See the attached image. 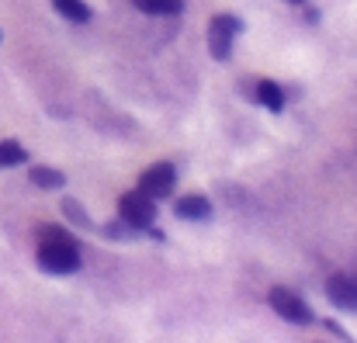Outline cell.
Returning a JSON list of instances; mask_svg holds the SVG:
<instances>
[{
  "mask_svg": "<svg viewBox=\"0 0 357 343\" xmlns=\"http://www.w3.org/2000/svg\"><path fill=\"white\" fill-rule=\"evenodd\" d=\"M174 188H177V170L170 163H156V167L142 170V177H139V191L153 201H167L174 195Z\"/></svg>",
  "mask_w": 357,
  "mask_h": 343,
  "instance_id": "obj_5",
  "label": "cell"
},
{
  "mask_svg": "<svg viewBox=\"0 0 357 343\" xmlns=\"http://www.w3.org/2000/svg\"><path fill=\"white\" fill-rule=\"evenodd\" d=\"M236 35H243V21H239L236 14H215L208 21V52H212V59L229 63L233 59Z\"/></svg>",
  "mask_w": 357,
  "mask_h": 343,
  "instance_id": "obj_2",
  "label": "cell"
},
{
  "mask_svg": "<svg viewBox=\"0 0 357 343\" xmlns=\"http://www.w3.org/2000/svg\"><path fill=\"white\" fill-rule=\"evenodd\" d=\"M271 309L284 319V323H295V326H309L316 316L309 309V302L302 295H295L291 288H271Z\"/></svg>",
  "mask_w": 357,
  "mask_h": 343,
  "instance_id": "obj_3",
  "label": "cell"
},
{
  "mask_svg": "<svg viewBox=\"0 0 357 343\" xmlns=\"http://www.w3.org/2000/svg\"><path fill=\"white\" fill-rule=\"evenodd\" d=\"M119 215L128 222V226H135L139 232H146V229L153 226V219H156V201L146 198L142 191H125L119 198Z\"/></svg>",
  "mask_w": 357,
  "mask_h": 343,
  "instance_id": "obj_4",
  "label": "cell"
},
{
  "mask_svg": "<svg viewBox=\"0 0 357 343\" xmlns=\"http://www.w3.org/2000/svg\"><path fill=\"white\" fill-rule=\"evenodd\" d=\"M17 163H28V153H24V146H17L14 139H3V142H0V170H7V167H17Z\"/></svg>",
  "mask_w": 357,
  "mask_h": 343,
  "instance_id": "obj_12",
  "label": "cell"
},
{
  "mask_svg": "<svg viewBox=\"0 0 357 343\" xmlns=\"http://www.w3.org/2000/svg\"><path fill=\"white\" fill-rule=\"evenodd\" d=\"M323 330H330V333H333L337 340H347V333H344V330H340V326H337L333 319H323Z\"/></svg>",
  "mask_w": 357,
  "mask_h": 343,
  "instance_id": "obj_15",
  "label": "cell"
},
{
  "mask_svg": "<svg viewBox=\"0 0 357 343\" xmlns=\"http://www.w3.org/2000/svg\"><path fill=\"white\" fill-rule=\"evenodd\" d=\"M288 3H295V7H298V3H305V0H288Z\"/></svg>",
  "mask_w": 357,
  "mask_h": 343,
  "instance_id": "obj_16",
  "label": "cell"
},
{
  "mask_svg": "<svg viewBox=\"0 0 357 343\" xmlns=\"http://www.w3.org/2000/svg\"><path fill=\"white\" fill-rule=\"evenodd\" d=\"M253 101L257 105H264L267 112H284V94H281V87L274 84V80H260L257 84V91H253Z\"/></svg>",
  "mask_w": 357,
  "mask_h": 343,
  "instance_id": "obj_8",
  "label": "cell"
},
{
  "mask_svg": "<svg viewBox=\"0 0 357 343\" xmlns=\"http://www.w3.org/2000/svg\"><path fill=\"white\" fill-rule=\"evenodd\" d=\"M28 177H31L35 188H45V191H59V188H66V174H59V170H52V167H31Z\"/></svg>",
  "mask_w": 357,
  "mask_h": 343,
  "instance_id": "obj_9",
  "label": "cell"
},
{
  "mask_svg": "<svg viewBox=\"0 0 357 343\" xmlns=\"http://www.w3.org/2000/svg\"><path fill=\"white\" fill-rule=\"evenodd\" d=\"M174 215L184 222H208L212 219V201L205 195H184L174 201Z\"/></svg>",
  "mask_w": 357,
  "mask_h": 343,
  "instance_id": "obj_7",
  "label": "cell"
},
{
  "mask_svg": "<svg viewBox=\"0 0 357 343\" xmlns=\"http://www.w3.org/2000/svg\"><path fill=\"white\" fill-rule=\"evenodd\" d=\"M38 267L45 274H77L84 257H80V246L73 239H42L38 243Z\"/></svg>",
  "mask_w": 357,
  "mask_h": 343,
  "instance_id": "obj_1",
  "label": "cell"
},
{
  "mask_svg": "<svg viewBox=\"0 0 357 343\" xmlns=\"http://www.w3.org/2000/svg\"><path fill=\"white\" fill-rule=\"evenodd\" d=\"M63 215H66L70 222H77L80 229H98L94 222H91V215L80 208V201H77V198H63Z\"/></svg>",
  "mask_w": 357,
  "mask_h": 343,
  "instance_id": "obj_13",
  "label": "cell"
},
{
  "mask_svg": "<svg viewBox=\"0 0 357 343\" xmlns=\"http://www.w3.org/2000/svg\"><path fill=\"white\" fill-rule=\"evenodd\" d=\"M326 298L344 312H357V274H333L326 281Z\"/></svg>",
  "mask_w": 357,
  "mask_h": 343,
  "instance_id": "obj_6",
  "label": "cell"
},
{
  "mask_svg": "<svg viewBox=\"0 0 357 343\" xmlns=\"http://www.w3.org/2000/svg\"><path fill=\"white\" fill-rule=\"evenodd\" d=\"M52 7H56L66 21H73V24H87V21H91V7H87L84 0H52Z\"/></svg>",
  "mask_w": 357,
  "mask_h": 343,
  "instance_id": "obj_11",
  "label": "cell"
},
{
  "mask_svg": "<svg viewBox=\"0 0 357 343\" xmlns=\"http://www.w3.org/2000/svg\"><path fill=\"white\" fill-rule=\"evenodd\" d=\"M142 14H153V17H174L184 10V0H132Z\"/></svg>",
  "mask_w": 357,
  "mask_h": 343,
  "instance_id": "obj_10",
  "label": "cell"
},
{
  "mask_svg": "<svg viewBox=\"0 0 357 343\" xmlns=\"http://www.w3.org/2000/svg\"><path fill=\"white\" fill-rule=\"evenodd\" d=\"M98 229H101L108 239H121V243H125V239H139V229L128 226L125 219H121V222H108V226H98Z\"/></svg>",
  "mask_w": 357,
  "mask_h": 343,
  "instance_id": "obj_14",
  "label": "cell"
}]
</instances>
